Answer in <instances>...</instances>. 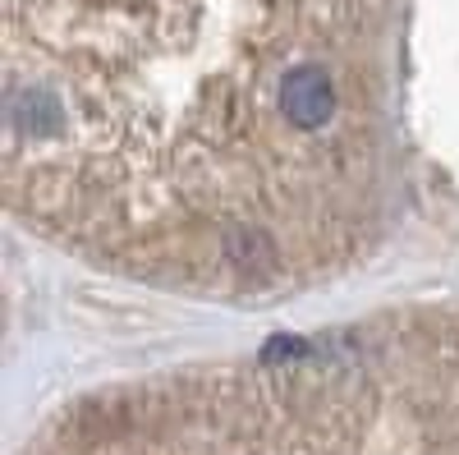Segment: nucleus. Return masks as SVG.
Listing matches in <instances>:
<instances>
[{
    "label": "nucleus",
    "instance_id": "f257e3e1",
    "mask_svg": "<svg viewBox=\"0 0 459 455\" xmlns=\"http://www.w3.org/2000/svg\"><path fill=\"white\" fill-rule=\"evenodd\" d=\"M28 455H459V336L441 322L276 340L74 405Z\"/></svg>",
    "mask_w": 459,
    "mask_h": 455
}]
</instances>
